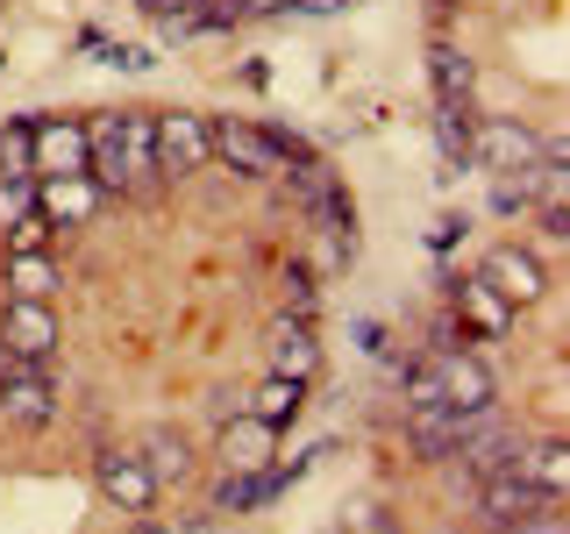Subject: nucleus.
<instances>
[{"instance_id": "f257e3e1", "label": "nucleus", "mask_w": 570, "mask_h": 534, "mask_svg": "<svg viewBox=\"0 0 570 534\" xmlns=\"http://www.w3.org/2000/svg\"><path fill=\"white\" fill-rule=\"evenodd\" d=\"M214 165V121L207 115H157V178H193Z\"/></svg>"}, {"instance_id": "a878e982", "label": "nucleus", "mask_w": 570, "mask_h": 534, "mask_svg": "<svg viewBox=\"0 0 570 534\" xmlns=\"http://www.w3.org/2000/svg\"><path fill=\"white\" fill-rule=\"evenodd\" d=\"M335 534H400V527H392V513L379 506V498H350L343 521H335Z\"/></svg>"}, {"instance_id": "9b49d317", "label": "nucleus", "mask_w": 570, "mask_h": 534, "mask_svg": "<svg viewBox=\"0 0 570 534\" xmlns=\"http://www.w3.org/2000/svg\"><path fill=\"white\" fill-rule=\"evenodd\" d=\"M107 192L94 186L86 171H71V178H36V214H43L50 228H86L100 214Z\"/></svg>"}, {"instance_id": "2eb2a0df", "label": "nucleus", "mask_w": 570, "mask_h": 534, "mask_svg": "<svg viewBox=\"0 0 570 534\" xmlns=\"http://www.w3.org/2000/svg\"><path fill=\"white\" fill-rule=\"evenodd\" d=\"M86 178L100 192H129V157H121V115L86 121Z\"/></svg>"}, {"instance_id": "7ed1b4c3", "label": "nucleus", "mask_w": 570, "mask_h": 534, "mask_svg": "<svg viewBox=\"0 0 570 534\" xmlns=\"http://www.w3.org/2000/svg\"><path fill=\"white\" fill-rule=\"evenodd\" d=\"M314 456H293V463H264V471H228L222 485H214V513H257L272 506V498L293 485V477H307Z\"/></svg>"}, {"instance_id": "a211bd4d", "label": "nucleus", "mask_w": 570, "mask_h": 534, "mask_svg": "<svg viewBox=\"0 0 570 534\" xmlns=\"http://www.w3.org/2000/svg\"><path fill=\"white\" fill-rule=\"evenodd\" d=\"M299 406H307V385H299V378H278V370H272V378H264V385L243 399V414H249V421H264V427L278 435L285 421H299Z\"/></svg>"}, {"instance_id": "c85d7f7f", "label": "nucleus", "mask_w": 570, "mask_h": 534, "mask_svg": "<svg viewBox=\"0 0 570 534\" xmlns=\"http://www.w3.org/2000/svg\"><path fill=\"white\" fill-rule=\"evenodd\" d=\"M285 307H293V314H314V278H307V264H293V271H285Z\"/></svg>"}, {"instance_id": "412c9836", "label": "nucleus", "mask_w": 570, "mask_h": 534, "mask_svg": "<svg viewBox=\"0 0 570 534\" xmlns=\"http://www.w3.org/2000/svg\"><path fill=\"white\" fill-rule=\"evenodd\" d=\"M428 79H435V100H471V86H478V65L463 58V50L450 43V36H435V43H428Z\"/></svg>"}, {"instance_id": "6e6552de", "label": "nucleus", "mask_w": 570, "mask_h": 534, "mask_svg": "<svg viewBox=\"0 0 570 534\" xmlns=\"http://www.w3.org/2000/svg\"><path fill=\"white\" fill-rule=\"evenodd\" d=\"M478 278L492 285L507 307H534V299L549 293V278H542V257L534 249H521V243H507V249H492L485 264H478Z\"/></svg>"}, {"instance_id": "bb28decb", "label": "nucleus", "mask_w": 570, "mask_h": 534, "mask_svg": "<svg viewBox=\"0 0 570 534\" xmlns=\"http://www.w3.org/2000/svg\"><path fill=\"white\" fill-rule=\"evenodd\" d=\"M0 236H8V257H43L58 228H50L43 214H22V221H14V228H0Z\"/></svg>"}, {"instance_id": "0eeeda50", "label": "nucleus", "mask_w": 570, "mask_h": 534, "mask_svg": "<svg viewBox=\"0 0 570 534\" xmlns=\"http://www.w3.org/2000/svg\"><path fill=\"white\" fill-rule=\"evenodd\" d=\"M534 506H563V498H542L528 485V477H513V471H492V477H478V521L499 527V534H513L528 521Z\"/></svg>"}, {"instance_id": "6ab92c4d", "label": "nucleus", "mask_w": 570, "mask_h": 534, "mask_svg": "<svg viewBox=\"0 0 570 534\" xmlns=\"http://www.w3.org/2000/svg\"><path fill=\"white\" fill-rule=\"evenodd\" d=\"M435 150H442V178L471 165V100H435Z\"/></svg>"}, {"instance_id": "7c9ffc66", "label": "nucleus", "mask_w": 570, "mask_h": 534, "mask_svg": "<svg viewBox=\"0 0 570 534\" xmlns=\"http://www.w3.org/2000/svg\"><path fill=\"white\" fill-rule=\"evenodd\" d=\"M428 343H435V349H463V343H471V328H463L456 314H435V328H428Z\"/></svg>"}, {"instance_id": "c9c22d12", "label": "nucleus", "mask_w": 570, "mask_h": 534, "mask_svg": "<svg viewBox=\"0 0 570 534\" xmlns=\"http://www.w3.org/2000/svg\"><path fill=\"white\" fill-rule=\"evenodd\" d=\"M136 534H157V527H136Z\"/></svg>"}, {"instance_id": "dca6fc26", "label": "nucleus", "mask_w": 570, "mask_h": 534, "mask_svg": "<svg viewBox=\"0 0 570 534\" xmlns=\"http://www.w3.org/2000/svg\"><path fill=\"white\" fill-rule=\"evenodd\" d=\"M272 370H278V378H299V385L321 370V343H314V320L307 314H293V320H278V328H272Z\"/></svg>"}, {"instance_id": "ddd939ff", "label": "nucleus", "mask_w": 570, "mask_h": 534, "mask_svg": "<svg viewBox=\"0 0 570 534\" xmlns=\"http://www.w3.org/2000/svg\"><path fill=\"white\" fill-rule=\"evenodd\" d=\"M29 171H36V178H71V171H86V121H36Z\"/></svg>"}, {"instance_id": "20e7f679", "label": "nucleus", "mask_w": 570, "mask_h": 534, "mask_svg": "<svg viewBox=\"0 0 570 534\" xmlns=\"http://www.w3.org/2000/svg\"><path fill=\"white\" fill-rule=\"evenodd\" d=\"M214 157H222V165H236L243 178H285V157L272 150L264 121H236V115H222V121H214Z\"/></svg>"}, {"instance_id": "4be33fe9", "label": "nucleus", "mask_w": 570, "mask_h": 534, "mask_svg": "<svg viewBox=\"0 0 570 534\" xmlns=\"http://www.w3.org/2000/svg\"><path fill=\"white\" fill-rule=\"evenodd\" d=\"M272 427L264 421H236V427H222V471H264V463H272Z\"/></svg>"}, {"instance_id": "2f4dec72", "label": "nucleus", "mask_w": 570, "mask_h": 534, "mask_svg": "<svg viewBox=\"0 0 570 534\" xmlns=\"http://www.w3.org/2000/svg\"><path fill=\"white\" fill-rule=\"evenodd\" d=\"M293 8H299V14H314V22H321V14H335L343 0H293Z\"/></svg>"}, {"instance_id": "72a5a7b5", "label": "nucleus", "mask_w": 570, "mask_h": 534, "mask_svg": "<svg viewBox=\"0 0 570 534\" xmlns=\"http://www.w3.org/2000/svg\"><path fill=\"white\" fill-rule=\"evenodd\" d=\"M14 364H22V356H14L8 343H0V378H8V370H14Z\"/></svg>"}, {"instance_id": "39448f33", "label": "nucleus", "mask_w": 570, "mask_h": 534, "mask_svg": "<svg viewBox=\"0 0 570 534\" xmlns=\"http://www.w3.org/2000/svg\"><path fill=\"white\" fill-rule=\"evenodd\" d=\"M0 343L22 356V364H50V356H58V314H50V299H8Z\"/></svg>"}, {"instance_id": "f3484780", "label": "nucleus", "mask_w": 570, "mask_h": 534, "mask_svg": "<svg viewBox=\"0 0 570 534\" xmlns=\"http://www.w3.org/2000/svg\"><path fill=\"white\" fill-rule=\"evenodd\" d=\"M121 157H129V192H157V115H121Z\"/></svg>"}, {"instance_id": "9d476101", "label": "nucleus", "mask_w": 570, "mask_h": 534, "mask_svg": "<svg viewBox=\"0 0 570 534\" xmlns=\"http://www.w3.org/2000/svg\"><path fill=\"white\" fill-rule=\"evenodd\" d=\"M0 406H8L14 427H50L58 421V385H50L43 364H14L8 378H0Z\"/></svg>"}, {"instance_id": "423d86ee", "label": "nucleus", "mask_w": 570, "mask_h": 534, "mask_svg": "<svg viewBox=\"0 0 570 534\" xmlns=\"http://www.w3.org/2000/svg\"><path fill=\"white\" fill-rule=\"evenodd\" d=\"M428 364H435L442 406H456V414H485V406H492V370L471 356V343H463V349H435Z\"/></svg>"}, {"instance_id": "393cba45", "label": "nucleus", "mask_w": 570, "mask_h": 534, "mask_svg": "<svg viewBox=\"0 0 570 534\" xmlns=\"http://www.w3.org/2000/svg\"><path fill=\"white\" fill-rule=\"evenodd\" d=\"M36 214V171H0V228Z\"/></svg>"}, {"instance_id": "c756f323", "label": "nucleus", "mask_w": 570, "mask_h": 534, "mask_svg": "<svg viewBox=\"0 0 570 534\" xmlns=\"http://www.w3.org/2000/svg\"><path fill=\"white\" fill-rule=\"evenodd\" d=\"M513 534H570V521H563V506H534Z\"/></svg>"}, {"instance_id": "f704fd0d", "label": "nucleus", "mask_w": 570, "mask_h": 534, "mask_svg": "<svg viewBox=\"0 0 570 534\" xmlns=\"http://www.w3.org/2000/svg\"><path fill=\"white\" fill-rule=\"evenodd\" d=\"M171 8H200V0H165V14H171Z\"/></svg>"}, {"instance_id": "cd10ccee", "label": "nucleus", "mask_w": 570, "mask_h": 534, "mask_svg": "<svg viewBox=\"0 0 570 534\" xmlns=\"http://www.w3.org/2000/svg\"><path fill=\"white\" fill-rule=\"evenodd\" d=\"M29 142H36V115H14L8 129H0V165H8V171H29Z\"/></svg>"}, {"instance_id": "1a4fd4ad", "label": "nucleus", "mask_w": 570, "mask_h": 534, "mask_svg": "<svg viewBox=\"0 0 570 534\" xmlns=\"http://www.w3.org/2000/svg\"><path fill=\"white\" fill-rule=\"evenodd\" d=\"M534 157H542V142H534V129H521V121H471V165L485 171H528Z\"/></svg>"}, {"instance_id": "4468645a", "label": "nucleus", "mask_w": 570, "mask_h": 534, "mask_svg": "<svg viewBox=\"0 0 570 534\" xmlns=\"http://www.w3.org/2000/svg\"><path fill=\"white\" fill-rule=\"evenodd\" d=\"M442 285H450V314L463 320V328H478V335H492V343H499V335H507L513 328V307H507V299H499L492 293V285L485 278H442Z\"/></svg>"}, {"instance_id": "aec40b11", "label": "nucleus", "mask_w": 570, "mask_h": 534, "mask_svg": "<svg viewBox=\"0 0 570 534\" xmlns=\"http://www.w3.org/2000/svg\"><path fill=\"white\" fill-rule=\"evenodd\" d=\"M513 477H528L542 498H563V477H570V449L563 442H521V456H513Z\"/></svg>"}, {"instance_id": "b1692460", "label": "nucleus", "mask_w": 570, "mask_h": 534, "mask_svg": "<svg viewBox=\"0 0 570 534\" xmlns=\"http://www.w3.org/2000/svg\"><path fill=\"white\" fill-rule=\"evenodd\" d=\"M8 285H14V299H50L58 293V271L43 257H8Z\"/></svg>"}, {"instance_id": "5701e85b", "label": "nucleus", "mask_w": 570, "mask_h": 534, "mask_svg": "<svg viewBox=\"0 0 570 534\" xmlns=\"http://www.w3.org/2000/svg\"><path fill=\"white\" fill-rule=\"evenodd\" d=\"M142 463H150V477L165 485V477H186V471H193V449H186V435H171V427H157V435L142 442Z\"/></svg>"}, {"instance_id": "f03ea898", "label": "nucleus", "mask_w": 570, "mask_h": 534, "mask_svg": "<svg viewBox=\"0 0 570 534\" xmlns=\"http://www.w3.org/2000/svg\"><path fill=\"white\" fill-rule=\"evenodd\" d=\"M94 492H100L115 513H150V506H157L150 463L129 456V449H100V456H94Z\"/></svg>"}, {"instance_id": "f8f14e48", "label": "nucleus", "mask_w": 570, "mask_h": 534, "mask_svg": "<svg viewBox=\"0 0 570 534\" xmlns=\"http://www.w3.org/2000/svg\"><path fill=\"white\" fill-rule=\"evenodd\" d=\"M463 421L471 414H456V406H406V449H414L421 463H456Z\"/></svg>"}, {"instance_id": "473e14b6", "label": "nucleus", "mask_w": 570, "mask_h": 534, "mask_svg": "<svg viewBox=\"0 0 570 534\" xmlns=\"http://www.w3.org/2000/svg\"><path fill=\"white\" fill-rule=\"evenodd\" d=\"M428 14H435V22H450V14H456V0H428Z\"/></svg>"}]
</instances>
